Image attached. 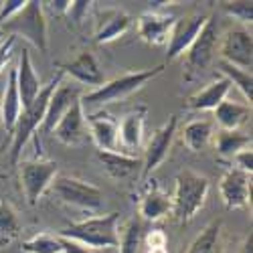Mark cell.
I'll return each mask as SVG.
<instances>
[{
  "label": "cell",
  "instance_id": "cell-1",
  "mask_svg": "<svg viewBox=\"0 0 253 253\" xmlns=\"http://www.w3.org/2000/svg\"><path fill=\"white\" fill-rule=\"evenodd\" d=\"M63 77H65V73L59 69L47 85L41 87L39 95L33 99V103L29 105V108H25L23 112H20V116H18V120L14 124V128L10 132V136H12V140H10V162L12 164H18L20 154H23L27 142L37 134V130L41 128V126H43L49 99H51L53 91L59 87V83L63 81Z\"/></svg>",
  "mask_w": 253,
  "mask_h": 253
},
{
  "label": "cell",
  "instance_id": "cell-2",
  "mask_svg": "<svg viewBox=\"0 0 253 253\" xmlns=\"http://www.w3.org/2000/svg\"><path fill=\"white\" fill-rule=\"evenodd\" d=\"M162 73H164V65H156L152 69L128 71V73H124L116 79L103 81L101 85L95 87L93 91L81 95V105L83 108H89V105H108V103L122 101L126 97H130L132 93H136L138 89H142L146 83L156 79Z\"/></svg>",
  "mask_w": 253,
  "mask_h": 253
},
{
  "label": "cell",
  "instance_id": "cell-3",
  "mask_svg": "<svg viewBox=\"0 0 253 253\" xmlns=\"http://www.w3.org/2000/svg\"><path fill=\"white\" fill-rule=\"evenodd\" d=\"M118 223H120L118 213L97 215L67 225L65 229H61L59 237L71 239L87 249L118 247Z\"/></svg>",
  "mask_w": 253,
  "mask_h": 253
},
{
  "label": "cell",
  "instance_id": "cell-4",
  "mask_svg": "<svg viewBox=\"0 0 253 253\" xmlns=\"http://www.w3.org/2000/svg\"><path fill=\"white\" fill-rule=\"evenodd\" d=\"M2 31H4V35H10L14 39L23 37L41 53H47V49H49L47 18H45L43 2L27 0L23 10H18L14 16H10L8 20L2 23Z\"/></svg>",
  "mask_w": 253,
  "mask_h": 253
},
{
  "label": "cell",
  "instance_id": "cell-5",
  "mask_svg": "<svg viewBox=\"0 0 253 253\" xmlns=\"http://www.w3.org/2000/svg\"><path fill=\"white\" fill-rule=\"evenodd\" d=\"M209 186V178L195 170L178 172L172 197V213L178 223L186 225L188 221L195 219V215L205 207Z\"/></svg>",
  "mask_w": 253,
  "mask_h": 253
},
{
  "label": "cell",
  "instance_id": "cell-6",
  "mask_svg": "<svg viewBox=\"0 0 253 253\" xmlns=\"http://www.w3.org/2000/svg\"><path fill=\"white\" fill-rule=\"evenodd\" d=\"M49 188L61 203L81 211H99L105 203L101 188L69 174H57Z\"/></svg>",
  "mask_w": 253,
  "mask_h": 253
},
{
  "label": "cell",
  "instance_id": "cell-7",
  "mask_svg": "<svg viewBox=\"0 0 253 253\" xmlns=\"http://www.w3.org/2000/svg\"><path fill=\"white\" fill-rule=\"evenodd\" d=\"M59 170V164L49 158H33L18 162V182L27 203L35 207L45 195Z\"/></svg>",
  "mask_w": 253,
  "mask_h": 253
},
{
  "label": "cell",
  "instance_id": "cell-8",
  "mask_svg": "<svg viewBox=\"0 0 253 253\" xmlns=\"http://www.w3.org/2000/svg\"><path fill=\"white\" fill-rule=\"evenodd\" d=\"M219 43V27H217V18L209 16L203 31L195 39V43L191 49L186 51V77L191 79L193 75L201 73L207 69V65L215 57V49Z\"/></svg>",
  "mask_w": 253,
  "mask_h": 253
},
{
  "label": "cell",
  "instance_id": "cell-9",
  "mask_svg": "<svg viewBox=\"0 0 253 253\" xmlns=\"http://www.w3.org/2000/svg\"><path fill=\"white\" fill-rule=\"evenodd\" d=\"M207 18L209 14H188V16L174 20L170 35H168V41H166V63L176 61L191 49L195 39L203 31Z\"/></svg>",
  "mask_w": 253,
  "mask_h": 253
},
{
  "label": "cell",
  "instance_id": "cell-10",
  "mask_svg": "<svg viewBox=\"0 0 253 253\" xmlns=\"http://www.w3.org/2000/svg\"><path fill=\"white\" fill-rule=\"evenodd\" d=\"M176 126H178V118L168 116V120L148 140V144L144 148V156H142V178H148L166 160L168 152H170V146H172V138L176 134Z\"/></svg>",
  "mask_w": 253,
  "mask_h": 253
},
{
  "label": "cell",
  "instance_id": "cell-11",
  "mask_svg": "<svg viewBox=\"0 0 253 253\" xmlns=\"http://www.w3.org/2000/svg\"><path fill=\"white\" fill-rule=\"evenodd\" d=\"M221 61H227L231 65H235L239 69L251 71L253 63V37L251 33L241 25L231 29L223 41H221Z\"/></svg>",
  "mask_w": 253,
  "mask_h": 253
},
{
  "label": "cell",
  "instance_id": "cell-12",
  "mask_svg": "<svg viewBox=\"0 0 253 253\" xmlns=\"http://www.w3.org/2000/svg\"><path fill=\"white\" fill-rule=\"evenodd\" d=\"M146 114H148V110L140 105V108L126 114L122 122H118V152L128 156L138 154L142 146V138H144Z\"/></svg>",
  "mask_w": 253,
  "mask_h": 253
},
{
  "label": "cell",
  "instance_id": "cell-13",
  "mask_svg": "<svg viewBox=\"0 0 253 253\" xmlns=\"http://www.w3.org/2000/svg\"><path fill=\"white\" fill-rule=\"evenodd\" d=\"M219 195L227 209H245L251 199V176L237 170L235 166L229 168L221 176Z\"/></svg>",
  "mask_w": 253,
  "mask_h": 253
},
{
  "label": "cell",
  "instance_id": "cell-14",
  "mask_svg": "<svg viewBox=\"0 0 253 253\" xmlns=\"http://www.w3.org/2000/svg\"><path fill=\"white\" fill-rule=\"evenodd\" d=\"M79 99H81V87L77 85V83H63L61 81L59 87L53 91V95L49 99L45 120H43V126H41V132L43 134H53L59 120L65 116V112Z\"/></svg>",
  "mask_w": 253,
  "mask_h": 253
},
{
  "label": "cell",
  "instance_id": "cell-15",
  "mask_svg": "<svg viewBox=\"0 0 253 253\" xmlns=\"http://www.w3.org/2000/svg\"><path fill=\"white\" fill-rule=\"evenodd\" d=\"M130 27H132L130 14H126L124 10H118V8H105L103 12L97 14L93 41L97 45L112 43V41H116L128 33Z\"/></svg>",
  "mask_w": 253,
  "mask_h": 253
},
{
  "label": "cell",
  "instance_id": "cell-16",
  "mask_svg": "<svg viewBox=\"0 0 253 253\" xmlns=\"http://www.w3.org/2000/svg\"><path fill=\"white\" fill-rule=\"evenodd\" d=\"M85 132H87L85 112H83V105H81V99H79L65 112V116L59 120L53 134L65 146H79L83 142V138H85Z\"/></svg>",
  "mask_w": 253,
  "mask_h": 253
},
{
  "label": "cell",
  "instance_id": "cell-17",
  "mask_svg": "<svg viewBox=\"0 0 253 253\" xmlns=\"http://www.w3.org/2000/svg\"><path fill=\"white\" fill-rule=\"evenodd\" d=\"M174 16H168L162 12H144L136 20L138 37L144 41L146 45H164L170 35V29L174 25Z\"/></svg>",
  "mask_w": 253,
  "mask_h": 253
},
{
  "label": "cell",
  "instance_id": "cell-18",
  "mask_svg": "<svg viewBox=\"0 0 253 253\" xmlns=\"http://www.w3.org/2000/svg\"><path fill=\"white\" fill-rule=\"evenodd\" d=\"M85 126L91 140L101 152H118V122L108 112L85 116Z\"/></svg>",
  "mask_w": 253,
  "mask_h": 253
},
{
  "label": "cell",
  "instance_id": "cell-19",
  "mask_svg": "<svg viewBox=\"0 0 253 253\" xmlns=\"http://www.w3.org/2000/svg\"><path fill=\"white\" fill-rule=\"evenodd\" d=\"M59 69L65 75H71L77 83H81V85L99 87L103 83V73H101L97 61H95V55L91 51L79 53V57H75L71 63L59 65Z\"/></svg>",
  "mask_w": 253,
  "mask_h": 253
},
{
  "label": "cell",
  "instance_id": "cell-20",
  "mask_svg": "<svg viewBox=\"0 0 253 253\" xmlns=\"http://www.w3.org/2000/svg\"><path fill=\"white\" fill-rule=\"evenodd\" d=\"M229 89H231L229 79H225L221 75V77H217L211 83H207L203 89H199L197 93H193L191 97H188L186 99V110H193V112L215 110L223 99H227Z\"/></svg>",
  "mask_w": 253,
  "mask_h": 253
},
{
  "label": "cell",
  "instance_id": "cell-21",
  "mask_svg": "<svg viewBox=\"0 0 253 253\" xmlns=\"http://www.w3.org/2000/svg\"><path fill=\"white\" fill-rule=\"evenodd\" d=\"M172 211V199L168 197L158 184H148L146 186L144 195L140 197L138 205V213L140 219L144 221H160L164 215H168Z\"/></svg>",
  "mask_w": 253,
  "mask_h": 253
},
{
  "label": "cell",
  "instance_id": "cell-22",
  "mask_svg": "<svg viewBox=\"0 0 253 253\" xmlns=\"http://www.w3.org/2000/svg\"><path fill=\"white\" fill-rule=\"evenodd\" d=\"M16 85H18V93H20V103H23V110L29 108L33 103V99L39 95L41 91V79L35 73V65L31 61V55L27 49L20 51V59H18V67H16Z\"/></svg>",
  "mask_w": 253,
  "mask_h": 253
},
{
  "label": "cell",
  "instance_id": "cell-23",
  "mask_svg": "<svg viewBox=\"0 0 253 253\" xmlns=\"http://www.w3.org/2000/svg\"><path fill=\"white\" fill-rule=\"evenodd\" d=\"M20 112H23V103H20V93L16 85V69H10L6 87L2 93V101H0V118H2V126L8 132H12Z\"/></svg>",
  "mask_w": 253,
  "mask_h": 253
},
{
  "label": "cell",
  "instance_id": "cell-24",
  "mask_svg": "<svg viewBox=\"0 0 253 253\" xmlns=\"http://www.w3.org/2000/svg\"><path fill=\"white\" fill-rule=\"evenodd\" d=\"M97 158L103 164L105 172H108L112 178H126V176L134 174L136 170H142V158H138V156L97 150Z\"/></svg>",
  "mask_w": 253,
  "mask_h": 253
},
{
  "label": "cell",
  "instance_id": "cell-25",
  "mask_svg": "<svg viewBox=\"0 0 253 253\" xmlns=\"http://www.w3.org/2000/svg\"><path fill=\"white\" fill-rule=\"evenodd\" d=\"M213 112L219 130H239V126H243L251 118V105L223 99Z\"/></svg>",
  "mask_w": 253,
  "mask_h": 253
},
{
  "label": "cell",
  "instance_id": "cell-26",
  "mask_svg": "<svg viewBox=\"0 0 253 253\" xmlns=\"http://www.w3.org/2000/svg\"><path fill=\"white\" fill-rule=\"evenodd\" d=\"M213 122L209 120H193L184 126L182 142L191 152H201L207 148V144L213 138Z\"/></svg>",
  "mask_w": 253,
  "mask_h": 253
},
{
  "label": "cell",
  "instance_id": "cell-27",
  "mask_svg": "<svg viewBox=\"0 0 253 253\" xmlns=\"http://www.w3.org/2000/svg\"><path fill=\"white\" fill-rule=\"evenodd\" d=\"M251 148V136L239 130H219L215 134V150L221 156L233 158L237 152Z\"/></svg>",
  "mask_w": 253,
  "mask_h": 253
},
{
  "label": "cell",
  "instance_id": "cell-28",
  "mask_svg": "<svg viewBox=\"0 0 253 253\" xmlns=\"http://www.w3.org/2000/svg\"><path fill=\"white\" fill-rule=\"evenodd\" d=\"M217 67H219L221 75L225 79H229L231 85H237L239 87V91L245 95V99L251 105V101H253V77H251V71L239 69V67L231 65V63H227V61H221V59L217 61Z\"/></svg>",
  "mask_w": 253,
  "mask_h": 253
},
{
  "label": "cell",
  "instance_id": "cell-29",
  "mask_svg": "<svg viewBox=\"0 0 253 253\" xmlns=\"http://www.w3.org/2000/svg\"><path fill=\"white\" fill-rule=\"evenodd\" d=\"M20 233V221L14 207L0 199V247L10 245Z\"/></svg>",
  "mask_w": 253,
  "mask_h": 253
},
{
  "label": "cell",
  "instance_id": "cell-30",
  "mask_svg": "<svg viewBox=\"0 0 253 253\" xmlns=\"http://www.w3.org/2000/svg\"><path fill=\"white\" fill-rule=\"evenodd\" d=\"M142 243V219L132 217L126 221L122 231H118V251L120 253H138Z\"/></svg>",
  "mask_w": 253,
  "mask_h": 253
},
{
  "label": "cell",
  "instance_id": "cell-31",
  "mask_svg": "<svg viewBox=\"0 0 253 253\" xmlns=\"http://www.w3.org/2000/svg\"><path fill=\"white\" fill-rule=\"evenodd\" d=\"M219 233H221V221L209 223L197 235V239L191 243V247H188L186 253H215V247H217V241H219Z\"/></svg>",
  "mask_w": 253,
  "mask_h": 253
},
{
  "label": "cell",
  "instance_id": "cell-32",
  "mask_svg": "<svg viewBox=\"0 0 253 253\" xmlns=\"http://www.w3.org/2000/svg\"><path fill=\"white\" fill-rule=\"evenodd\" d=\"M20 251L23 253H63V247H61L59 235L55 237L51 233H39L20 243Z\"/></svg>",
  "mask_w": 253,
  "mask_h": 253
},
{
  "label": "cell",
  "instance_id": "cell-33",
  "mask_svg": "<svg viewBox=\"0 0 253 253\" xmlns=\"http://www.w3.org/2000/svg\"><path fill=\"white\" fill-rule=\"evenodd\" d=\"M225 12L243 25H247V23L251 25V20H253V4L251 2H227Z\"/></svg>",
  "mask_w": 253,
  "mask_h": 253
},
{
  "label": "cell",
  "instance_id": "cell-34",
  "mask_svg": "<svg viewBox=\"0 0 253 253\" xmlns=\"http://www.w3.org/2000/svg\"><path fill=\"white\" fill-rule=\"evenodd\" d=\"M93 2H69V8L65 12V16L71 20L73 25H81L83 20H87V14L91 10Z\"/></svg>",
  "mask_w": 253,
  "mask_h": 253
},
{
  "label": "cell",
  "instance_id": "cell-35",
  "mask_svg": "<svg viewBox=\"0 0 253 253\" xmlns=\"http://www.w3.org/2000/svg\"><path fill=\"white\" fill-rule=\"evenodd\" d=\"M233 160H235V168H237V170H241V172H245V174L251 176V172H253V152H251V148H245V150L237 152L233 156Z\"/></svg>",
  "mask_w": 253,
  "mask_h": 253
},
{
  "label": "cell",
  "instance_id": "cell-36",
  "mask_svg": "<svg viewBox=\"0 0 253 253\" xmlns=\"http://www.w3.org/2000/svg\"><path fill=\"white\" fill-rule=\"evenodd\" d=\"M25 4H27V0H6V2H0V23H4V20L14 16L18 10H23Z\"/></svg>",
  "mask_w": 253,
  "mask_h": 253
},
{
  "label": "cell",
  "instance_id": "cell-37",
  "mask_svg": "<svg viewBox=\"0 0 253 253\" xmlns=\"http://www.w3.org/2000/svg\"><path fill=\"white\" fill-rule=\"evenodd\" d=\"M14 45H16V39L10 37V35H6L4 41H0V71H2V69L8 65V61L12 59Z\"/></svg>",
  "mask_w": 253,
  "mask_h": 253
},
{
  "label": "cell",
  "instance_id": "cell-38",
  "mask_svg": "<svg viewBox=\"0 0 253 253\" xmlns=\"http://www.w3.org/2000/svg\"><path fill=\"white\" fill-rule=\"evenodd\" d=\"M166 243H168V239H166V235L162 233L160 229H154L152 233H148V237H146V247H148V249L166 247Z\"/></svg>",
  "mask_w": 253,
  "mask_h": 253
},
{
  "label": "cell",
  "instance_id": "cell-39",
  "mask_svg": "<svg viewBox=\"0 0 253 253\" xmlns=\"http://www.w3.org/2000/svg\"><path fill=\"white\" fill-rule=\"evenodd\" d=\"M59 239H61L63 253H93L91 249L83 247V245H79V243H75V241H71V239H63V237H59Z\"/></svg>",
  "mask_w": 253,
  "mask_h": 253
},
{
  "label": "cell",
  "instance_id": "cell-40",
  "mask_svg": "<svg viewBox=\"0 0 253 253\" xmlns=\"http://www.w3.org/2000/svg\"><path fill=\"white\" fill-rule=\"evenodd\" d=\"M43 8H49L53 14H65L69 8V0H55V2H43Z\"/></svg>",
  "mask_w": 253,
  "mask_h": 253
},
{
  "label": "cell",
  "instance_id": "cell-41",
  "mask_svg": "<svg viewBox=\"0 0 253 253\" xmlns=\"http://www.w3.org/2000/svg\"><path fill=\"white\" fill-rule=\"evenodd\" d=\"M239 253H253V235H251V233L245 237V241H243V245H241V251H239Z\"/></svg>",
  "mask_w": 253,
  "mask_h": 253
},
{
  "label": "cell",
  "instance_id": "cell-42",
  "mask_svg": "<svg viewBox=\"0 0 253 253\" xmlns=\"http://www.w3.org/2000/svg\"><path fill=\"white\" fill-rule=\"evenodd\" d=\"M148 253H168L166 247H154V249H148Z\"/></svg>",
  "mask_w": 253,
  "mask_h": 253
},
{
  "label": "cell",
  "instance_id": "cell-43",
  "mask_svg": "<svg viewBox=\"0 0 253 253\" xmlns=\"http://www.w3.org/2000/svg\"><path fill=\"white\" fill-rule=\"evenodd\" d=\"M6 39V35H4V31L2 29H0V41H4Z\"/></svg>",
  "mask_w": 253,
  "mask_h": 253
},
{
  "label": "cell",
  "instance_id": "cell-44",
  "mask_svg": "<svg viewBox=\"0 0 253 253\" xmlns=\"http://www.w3.org/2000/svg\"><path fill=\"white\" fill-rule=\"evenodd\" d=\"M6 178V174H2V172H0V180H4Z\"/></svg>",
  "mask_w": 253,
  "mask_h": 253
}]
</instances>
